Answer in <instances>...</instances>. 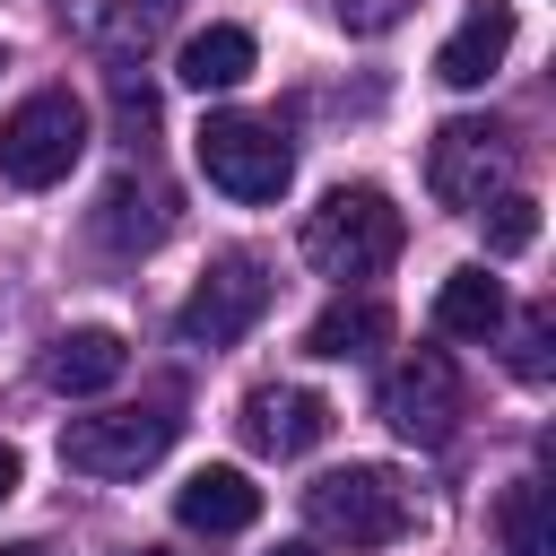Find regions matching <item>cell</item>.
<instances>
[{
  "label": "cell",
  "instance_id": "obj_24",
  "mask_svg": "<svg viewBox=\"0 0 556 556\" xmlns=\"http://www.w3.org/2000/svg\"><path fill=\"white\" fill-rule=\"evenodd\" d=\"M269 556H321V547H313V539H278Z\"/></svg>",
  "mask_w": 556,
  "mask_h": 556
},
{
  "label": "cell",
  "instance_id": "obj_25",
  "mask_svg": "<svg viewBox=\"0 0 556 556\" xmlns=\"http://www.w3.org/2000/svg\"><path fill=\"white\" fill-rule=\"evenodd\" d=\"M0 556H43V547H0Z\"/></svg>",
  "mask_w": 556,
  "mask_h": 556
},
{
  "label": "cell",
  "instance_id": "obj_21",
  "mask_svg": "<svg viewBox=\"0 0 556 556\" xmlns=\"http://www.w3.org/2000/svg\"><path fill=\"white\" fill-rule=\"evenodd\" d=\"M113 113H122V139H148V130H156V87L122 70V78H113Z\"/></svg>",
  "mask_w": 556,
  "mask_h": 556
},
{
  "label": "cell",
  "instance_id": "obj_13",
  "mask_svg": "<svg viewBox=\"0 0 556 556\" xmlns=\"http://www.w3.org/2000/svg\"><path fill=\"white\" fill-rule=\"evenodd\" d=\"M122 374H130L122 330H61L52 356H43V382H52L61 400H96V391H113Z\"/></svg>",
  "mask_w": 556,
  "mask_h": 556
},
{
  "label": "cell",
  "instance_id": "obj_1",
  "mask_svg": "<svg viewBox=\"0 0 556 556\" xmlns=\"http://www.w3.org/2000/svg\"><path fill=\"white\" fill-rule=\"evenodd\" d=\"M400 243H408V217H400L391 191H374V182H339V191H321V208L304 217V261H313L321 278H339V287L382 278V269L400 261Z\"/></svg>",
  "mask_w": 556,
  "mask_h": 556
},
{
  "label": "cell",
  "instance_id": "obj_14",
  "mask_svg": "<svg viewBox=\"0 0 556 556\" xmlns=\"http://www.w3.org/2000/svg\"><path fill=\"white\" fill-rule=\"evenodd\" d=\"M374 348H391V304H374V295H339L304 330V356H330V365H365Z\"/></svg>",
  "mask_w": 556,
  "mask_h": 556
},
{
  "label": "cell",
  "instance_id": "obj_22",
  "mask_svg": "<svg viewBox=\"0 0 556 556\" xmlns=\"http://www.w3.org/2000/svg\"><path fill=\"white\" fill-rule=\"evenodd\" d=\"M330 9H339V26H348V35H382V26H400L417 0H330Z\"/></svg>",
  "mask_w": 556,
  "mask_h": 556
},
{
  "label": "cell",
  "instance_id": "obj_12",
  "mask_svg": "<svg viewBox=\"0 0 556 556\" xmlns=\"http://www.w3.org/2000/svg\"><path fill=\"white\" fill-rule=\"evenodd\" d=\"M165 226H174V191H165V182H148V174H113V182H104L96 235H104L113 252H148V243H165Z\"/></svg>",
  "mask_w": 556,
  "mask_h": 556
},
{
  "label": "cell",
  "instance_id": "obj_5",
  "mask_svg": "<svg viewBox=\"0 0 556 556\" xmlns=\"http://www.w3.org/2000/svg\"><path fill=\"white\" fill-rule=\"evenodd\" d=\"M513 130L504 122H486V113H460V122H443L434 130V148H426V191L443 200V208H486V200H504L513 191Z\"/></svg>",
  "mask_w": 556,
  "mask_h": 556
},
{
  "label": "cell",
  "instance_id": "obj_16",
  "mask_svg": "<svg viewBox=\"0 0 556 556\" xmlns=\"http://www.w3.org/2000/svg\"><path fill=\"white\" fill-rule=\"evenodd\" d=\"M165 9H174V0H61L70 35H87V43H104V52L148 43V35L165 26Z\"/></svg>",
  "mask_w": 556,
  "mask_h": 556
},
{
  "label": "cell",
  "instance_id": "obj_4",
  "mask_svg": "<svg viewBox=\"0 0 556 556\" xmlns=\"http://www.w3.org/2000/svg\"><path fill=\"white\" fill-rule=\"evenodd\" d=\"M191 156H200V174H208L226 200H278L287 174H295L287 130L261 122V113H208L200 139H191Z\"/></svg>",
  "mask_w": 556,
  "mask_h": 556
},
{
  "label": "cell",
  "instance_id": "obj_8",
  "mask_svg": "<svg viewBox=\"0 0 556 556\" xmlns=\"http://www.w3.org/2000/svg\"><path fill=\"white\" fill-rule=\"evenodd\" d=\"M460 417H469V391H460V374H452L443 348H417V356H400V365L382 374V426H391L400 443L434 452V443L460 434Z\"/></svg>",
  "mask_w": 556,
  "mask_h": 556
},
{
  "label": "cell",
  "instance_id": "obj_17",
  "mask_svg": "<svg viewBox=\"0 0 556 556\" xmlns=\"http://www.w3.org/2000/svg\"><path fill=\"white\" fill-rule=\"evenodd\" d=\"M252 35L243 26H200L191 43H182V87H200V96H217V87H243L252 78Z\"/></svg>",
  "mask_w": 556,
  "mask_h": 556
},
{
  "label": "cell",
  "instance_id": "obj_26",
  "mask_svg": "<svg viewBox=\"0 0 556 556\" xmlns=\"http://www.w3.org/2000/svg\"><path fill=\"white\" fill-rule=\"evenodd\" d=\"M130 556H174V547H130Z\"/></svg>",
  "mask_w": 556,
  "mask_h": 556
},
{
  "label": "cell",
  "instance_id": "obj_2",
  "mask_svg": "<svg viewBox=\"0 0 556 556\" xmlns=\"http://www.w3.org/2000/svg\"><path fill=\"white\" fill-rule=\"evenodd\" d=\"M304 521H313L330 547H391V539H408L417 504H408V486H400L391 469L348 460V469H321V478L304 486Z\"/></svg>",
  "mask_w": 556,
  "mask_h": 556
},
{
  "label": "cell",
  "instance_id": "obj_3",
  "mask_svg": "<svg viewBox=\"0 0 556 556\" xmlns=\"http://www.w3.org/2000/svg\"><path fill=\"white\" fill-rule=\"evenodd\" d=\"M78 156H87V104H78L70 87H35V96L0 122V182H17V191L70 182Z\"/></svg>",
  "mask_w": 556,
  "mask_h": 556
},
{
  "label": "cell",
  "instance_id": "obj_23",
  "mask_svg": "<svg viewBox=\"0 0 556 556\" xmlns=\"http://www.w3.org/2000/svg\"><path fill=\"white\" fill-rule=\"evenodd\" d=\"M17 478H26V469H17V452H9V443H0V504H9V495H17Z\"/></svg>",
  "mask_w": 556,
  "mask_h": 556
},
{
  "label": "cell",
  "instance_id": "obj_19",
  "mask_svg": "<svg viewBox=\"0 0 556 556\" xmlns=\"http://www.w3.org/2000/svg\"><path fill=\"white\" fill-rule=\"evenodd\" d=\"M478 217H486V252H495V261H513V252L539 243V200H530V191H504V200H486Z\"/></svg>",
  "mask_w": 556,
  "mask_h": 556
},
{
  "label": "cell",
  "instance_id": "obj_20",
  "mask_svg": "<svg viewBox=\"0 0 556 556\" xmlns=\"http://www.w3.org/2000/svg\"><path fill=\"white\" fill-rule=\"evenodd\" d=\"M547 330H556V313L530 304L521 330H513V374H521V382H547Z\"/></svg>",
  "mask_w": 556,
  "mask_h": 556
},
{
  "label": "cell",
  "instance_id": "obj_18",
  "mask_svg": "<svg viewBox=\"0 0 556 556\" xmlns=\"http://www.w3.org/2000/svg\"><path fill=\"white\" fill-rule=\"evenodd\" d=\"M495 539H504V556H556V513H547V486L539 478H513L504 486Z\"/></svg>",
  "mask_w": 556,
  "mask_h": 556
},
{
  "label": "cell",
  "instance_id": "obj_9",
  "mask_svg": "<svg viewBox=\"0 0 556 556\" xmlns=\"http://www.w3.org/2000/svg\"><path fill=\"white\" fill-rule=\"evenodd\" d=\"M330 426H339V408H330L321 391H304V382H261V391L243 400V443H252V452H269V460L313 452Z\"/></svg>",
  "mask_w": 556,
  "mask_h": 556
},
{
  "label": "cell",
  "instance_id": "obj_10",
  "mask_svg": "<svg viewBox=\"0 0 556 556\" xmlns=\"http://www.w3.org/2000/svg\"><path fill=\"white\" fill-rule=\"evenodd\" d=\"M504 52H513V0H469V17L434 52V78L443 87H486L504 70Z\"/></svg>",
  "mask_w": 556,
  "mask_h": 556
},
{
  "label": "cell",
  "instance_id": "obj_15",
  "mask_svg": "<svg viewBox=\"0 0 556 556\" xmlns=\"http://www.w3.org/2000/svg\"><path fill=\"white\" fill-rule=\"evenodd\" d=\"M504 278H486V261H460L443 287H434V330H452V339H495L504 330Z\"/></svg>",
  "mask_w": 556,
  "mask_h": 556
},
{
  "label": "cell",
  "instance_id": "obj_7",
  "mask_svg": "<svg viewBox=\"0 0 556 556\" xmlns=\"http://www.w3.org/2000/svg\"><path fill=\"white\" fill-rule=\"evenodd\" d=\"M269 295H278V278H269L261 252H217V261L200 269V287L182 295L174 330H182V348H235V339L269 313Z\"/></svg>",
  "mask_w": 556,
  "mask_h": 556
},
{
  "label": "cell",
  "instance_id": "obj_11",
  "mask_svg": "<svg viewBox=\"0 0 556 556\" xmlns=\"http://www.w3.org/2000/svg\"><path fill=\"white\" fill-rule=\"evenodd\" d=\"M174 521L200 530V539H235V530L261 521V486H252L243 469H191V478L174 486Z\"/></svg>",
  "mask_w": 556,
  "mask_h": 556
},
{
  "label": "cell",
  "instance_id": "obj_6",
  "mask_svg": "<svg viewBox=\"0 0 556 556\" xmlns=\"http://www.w3.org/2000/svg\"><path fill=\"white\" fill-rule=\"evenodd\" d=\"M182 434L174 400H139V408H104V417H70L61 426V460L78 478H139L148 460H165Z\"/></svg>",
  "mask_w": 556,
  "mask_h": 556
}]
</instances>
